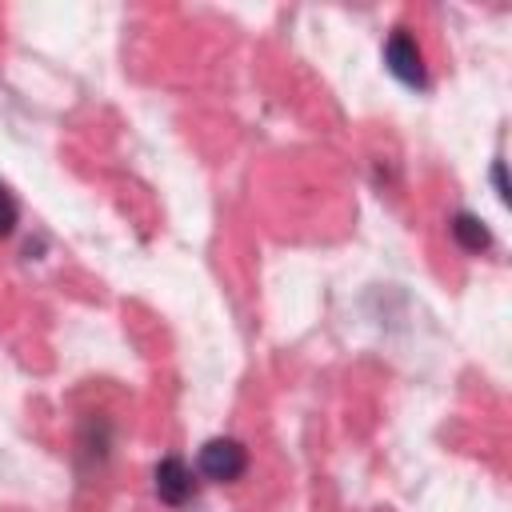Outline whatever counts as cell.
<instances>
[{"instance_id": "7a4b0ae2", "label": "cell", "mask_w": 512, "mask_h": 512, "mask_svg": "<svg viewBox=\"0 0 512 512\" xmlns=\"http://www.w3.org/2000/svg\"><path fill=\"white\" fill-rule=\"evenodd\" d=\"M244 468H248V452H244V444L232 440V436H216V440H208V444L200 448V472H204L208 480L228 484V480L244 476Z\"/></svg>"}, {"instance_id": "6da1fadb", "label": "cell", "mask_w": 512, "mask_h": 512, "mask_svg": "<svg viewBox=\"0 0 512 512\" xmlns=\"http://www.w3.org/2000/svg\"><path fill=\"white\" fill-rule=\"evenodd\" d=\"M384 64H388V72H392L400 84H408V88H424V84H428L424 52H420V44H416V36H412L408 28H396V32L388 36V44H384Z\"/></svg>"}, {"instance_id": "3957f363", "label": "cell", "mask_w": 512, "mask_h": 512, "mask_svg": "<svg viewBox=\"0 0 512 512\" xmlns=\"http://www.w3.org/2000/svg\"><path fill=\"white\" fill-rule=\"evenodd\" d=\"M152 484H156V496L164 504H184L192 496V472H188V464L180 456H164L156 464V472H152Z\"/></svg>"}, {"instance_id": "8992f818", "label": "cell", "mask_w": 512, "mask_h": 512, "mask_svg": "<svg viewBox=\"0 0 512 512\" xmlns=\"http://www.w3.org/2000/svg\"><path fill=\"white\" fill-rule=\"evenodd\" d=\"M492 180H496V196L504 200V196H508V184H504V164H500V160L492 164Z\"/></svg>"}, {"instance_id": "5b68a950", "label": "cell", "mask_w": 512, "mask_h": 512, "mask_svg": "<svg viewBox=\"0 0 512 512\" xmlns=\"http://www.w3.org/2000/svg\"><path fill=\"white\" fill-rule=\"evenodd\" d=\"M16 220H20V204L8 192V184H0V236H8L16 228Z\"/></svg>"}, {"instance_id": "277c9868", "label": "cell", "mask_w": 512, "mask_h": 512, "mask_svg": "<svg viewBox=\"0 0 512 512\" xmlns=\"http://www.w3.org/2000/svg\"><path fill=\"white\" fill-rule=\"evenodd\" d=\"M452 236H456V244H460L464 252H484V248H492V232H488L484 220L472 216V212H456V216H452Z\"/></svg>"}]
</instances>
